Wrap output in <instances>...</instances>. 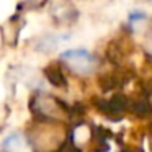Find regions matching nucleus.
Segmentation results:
<instances>
[{"instance_id":"f257e3e1","label":"nucleus","mask_w":152,"mask_h":152,"mask_svg":"<svg viewBox=\"0 0 152 152\" xmlns=\"http://www.w3.org/2000/svg\"><path fill=\"white\" fill-rule=\"evenodd\" d=\"M62 62L67 64L70 70L75 74H88L93 69V57L85 49H70L61 54Z\"/></svg>"},{"instance_id":"f03ea898","label":"nucleus","mask_w":152,"mask_h":152,"mask_svg":"<svg viewBox=\"0 0 152 152\" xmlns=\"http://www.w3.org/2000/svg\"><path fill=\"white\" fill-rule=\"evenodd\" d=\"M2 149L5 152H28V144L20 132H13L5 137V141L2 142Z\"/></svg>"}]
</instances>
